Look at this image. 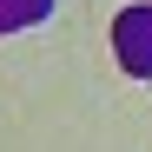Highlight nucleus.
Returning a JSON list of instances; mask_svg holds the SVG:
<instances>
[{"label": "nucleus", "instance_id": "nucleus-1", "mask_svg": "<svg viewBox=\"0 0 152 152\" xmlns=\"http://www.w3.org/2000/svg\"><path fill=\"white\" fill-rule=\"evenodd\" d=\"M113 46H119V66L152 80V7H126L119 27H113Z\"/></svg>", "mask_w": 152, "mask_h": 152}, {"label": "nucleus", "instance_id": "nucleus-2", "mask_svg": "<svg viewBox=\"0 0 152 152\" xmlns=\"http://www.w3.org/2000/svg\"><path fill=\"white\" fill-rule=\"evenodd\" d=\"M53 13V0H0V33H13V27H33V20Z\"/></svg>", "mask_w": 152, "mask_h": 152}]
</instances>
